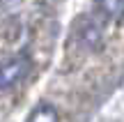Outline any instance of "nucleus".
Listing matches in <instances>:
<instances>
[{"instance_id":"obj_1","label":"nucleus","mask_w":124,"mask_h":122,"mask_svg":"<svg viewBox=\"0 0 124 122\" xmlns=\"http://www.w3.org/2000/svg\"><path fill=\"white\" fill-rule=\"evenodd\" d=\"M30 67L32 62L28 55H18V58L7 60V62H0V90H9V88L18 85L28 76Z\"/></svg>"},{"instance_id":"obj_2","label":"nucleus","mask_w":124,"mask_h":122,"mask_svg":"<svg viewBox=\"0 0 124 122\" xmlns=\"http://www.w3.org/2000/svg\"><path fill=\"white\" fill-rule=\"evenodd\" d=\"M101 23L92 21V18H87V21L83 23V28H80V41H83L85 46H90V49H99L101 46Z\"/></svg>"},{"instance_id":"obj_3","label":"nucleus","mask_w":124,"mask_h":122,"mask_svg":"<svg viewBox=\"0 0 124 122\" xmlns=\"http://www.w3.org/2000/svg\"><path fill=\"white\" fill-rule=\"evenodd\" d=\"M94 12L103 14V18H122L124 16V0H103L94 5Z\"/></svg>"},{"instance_id":"obj_4","label":"nucleus","mask_w":124,"mask_h":122,"mask_svg":"<svg viewBox=\"0 0 124 122\" xmlns=\"http://www.w3.org/2000/svg\"><path fill=\"white\" fill-rule=\"evenodd\" d=\"M25 122H60V115L51 104H39Z\"/></svg>"}]
</instances>
